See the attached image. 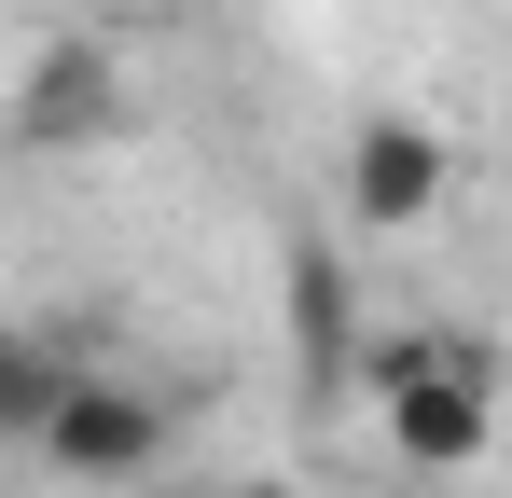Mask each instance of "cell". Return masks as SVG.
Returning <instances> with one entry per match:
<instances>
[{
	"instance_id": "cell-1",
	"label": "cell",
	"mask_w": 512,
	"mask_h": 498,
	"mask_svg": "<svg viewBox=\"0 0 512 498\" xmlns=\"http://www.w3.org/2000/svg\"><path fill=\"white\" fill-rule=\"evenodd\" d=\"M360 374H374V415H388V443L416 471H471L485 457V402H499L485 332H388V346H360Z\"/></svg>"
},
{
	"instance_id": "cell-2",
	"label": "cell",
	"mask_w": 512,
	"mask_h": 498,
	"mask_svg": "<svg viewBox=\"0 0 512 498\" xmlns=\"http://www.w3.org/2000/svg\"><path fill=\"white\" fill-rule=\"evenodd\" d=\"M42 457H56L70 485H139V471L167 457V402L125 388V374H70L56 415H42Z\"/></svg>"
},
{
	"instance_id": "cell-3",
	"label": "cell",
	"mask_w": 512,
	"mask_h": 498,
	"mask_svg": "<svg viewBox=\"0 0 512 498\" xmlns=\"http://www.w3.org/2000/svg\"><path fill=\"white\" fill-rule=\"evenodd\" d=\"M111 125H125V83H111L97 42H56V56L28 70V97H14V153H84Z\"/></svg>"
},
{
	"instance_id": "cell-4",
	"label": "cell",
	"mask_w": 512,
	"mask_h": 498,
	"mask_svg": "<svg viewBox=\"0 0 512 498\" xmlns=\"http://www.w3.org/2000/svg\"><path fill=\"white\" fill-rule=\"evenodd\" d=\"M443 180H457V153H443L429 125H402V111H388V125H360V153H346V208H360L374 236H402V222H429V208H443Z\"/></svg>"
},
{
	"instance_id": "cell-5",
	"label": "cell",
	"mask_w": 512,
	"mask_h": 498,
	"mask_svg": "<svg viewBox=\"0 0 512 498\" xmlns=\"http://www.w3.org/2000/svg\"><path fill=\"white\" fill-rule=\"evenodd\" d=\"M291 319H305V374H319V388H346V374H360V319H346V263L291 249Z\"/></svg>"
},
{
	"instance_id": "cell-6",
	"label": "cell",
	"mask_w": 512,
	"mask_h": 498,
	"mask_svg": "<svg viewBox=\"0 0 512 498\" xmlns=\"http://www.w3.org/2000/svg\"><path fill=\"white\" fill-rule=\"evenodd\" d=\"M70 374H84V360H70L56 332H14V319H0V443H42V415H56Z\"/></svg>"
},
{
	"instance_id": "cell-7",
	"label": "cell",
	"mask_w": 512,
	"mask_h": 498,
	"mask_svg": "<svg viewBox=\"0 0 512 498\" xmlns=\"http://www.w3.org/2000/svg\"><path fill=\"white\" fill-rule=\"evenodd\" d=\"M250 498H263V485H250Z\"/></svg>"
}]
</instances>
